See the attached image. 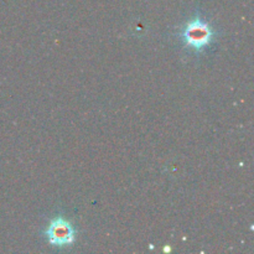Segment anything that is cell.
<instances>
[{
	"mask_svg": "<svg viewBox=\"0 0 254 254\" xmlns=\"http://www.w3.org/2000/svg\"><path fill=\"white\" fill-rule=\"evenodd\" d=\"M215 31L201 16H195L181 30L180 39L184 45L196 52L203 51L213 42Z\"/></svg>",
	"mask_w": 254,
	"mask_h": 254,
	"instance_id": "1",
	"label": "cell"
},
{
	"mask_svg": "<svg viewBox=\"0 0 254 254\" xmlns=\"http://www.w3.org/2000/svg\"><path fill=\"white\" fill-rule=\"evenodd\" d=\"M46 238L54 247L64 248L71 246L76 238V232L71 223L64 217H56L50 222L46 230Z\"/></svg>",
	"mask_w": 254,
	"mask_h": 254,
	"instance_id": "2",
	"label": "cell"
}]
</instances>
